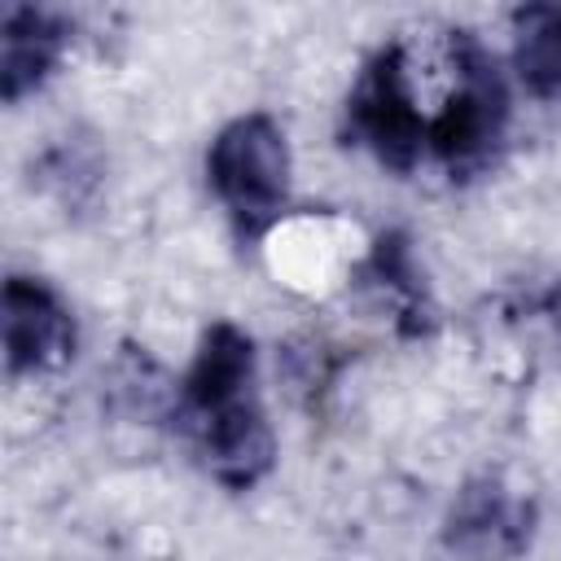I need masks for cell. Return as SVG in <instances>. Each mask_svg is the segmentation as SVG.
Instances as JSON below:
<instances>
[{"label":"cell","instance_id":"cell-1","mask_svg":"<svg viewBox=\"0 0 561 561\" xmlns=\"http://www.w3.org/2000/svg\"><path fill=\"white\" fill-rule=\"evenodd\" d=\"M175 425L197 465L228 491L259 486L276 465V430L259 399L254 337L232 320H210L175 390Z\"/></svg>","mask_w":561,"mask_h":561},{"label":"cell","instance_id":"cell-4","mask_svg":"<svg viewBox=\"0 0 561 561\" xmlns=\"http://www.w3.org/2000/svg\"><path fill=\"white\" fill-rule=\"evenodd\" d=\"M508 118H513V96H508L500 57L469 31L451 96L430 131V162H438L451 180H465L491 167L508 136Z\"/></svg>","mask_w":561,"mask_h":561},{"label":"cell","instance_id":"cell-5","mask_svg":"<svg viewBox=\"0 0 561 561\" xmlns=\"http://www.w3.org/2000/svg\"><path fill=\"white\" fill-rule=\"evenodd\" d=\"M539 535V500L504 473H473L443 508L438 539L456 561H522Z\"/></svg>","mask_w":561,"mask_h":561},{"label":"cell","instance_id":"cell-2","mask_svg":"<svg viewBox=\"0 0 561 561\" xmlns=\"http://www.w3.org/2000/svg\"><path fill=\"white\" fill-rule=\"evenodd\" d=\"M206 184L237 241H259L272 232L294 193V153L285 127L267 110L228 118L206 145Z\"/></svg>","mask_w":561,"mask_h":561},{"label":"cell","instance_id":"cell-8","mask_svg":"<svg viewBox=\"0 0 561 561\" xmlns=\"http://www.w3.org/2000/svg\"><path fill=\"white\" fill-rule=\"evenodd\" d=\"M513 75L535 101H561V4H522L508 13Z\"/></svg>","mask_w":561,"mask_h":561},{"label":"cell","instance_id":"cell-10","mask_svg":"<svg viewBox=\"0 0 561 561\" xmlns=\"http://www.w3.org/2000/svg\"><path fill=\"white\" fill-rule=\"evenodd\" d=\"M543 316H548V329H552V337H557V346H561V280L543 294Z\"/></svg>","mask_w":561,"mask_h":561},{"label":"cell","instance_id":"cell-3","mask_svg":"<svg viewBox=\"0 0 561 561\" xmlns=\"http://www.w3.org/2000/svg\"><path fill=\"white\" fill-rule=\"evenodd\" d=\"M342 136L394 175H412L425 162V123L412 101L403 39H386L364 57L342 101Z\"/></svg>","mask_w":561,"mask_h":561},{"label":"cell","instance_id":"cell-9","mask_svg":"<svg viewBox=\"0 0 561 561\" xmlns=\"http://www.w3.org/2000/svg\"><path fill=\"white\" fill-rule=\"evenodd\" d=\"M364 276L399 307V320H403V333H425L430 320H434V307H430V294H425V276L416 267V254H412V241L403 232H381L368 263H364Z\"/></svg>","mask_w":561,"mask_h":561},{"label":"cell","instance_id":"cell-6","mask_svg":"<svg viewBox=\"0 0 561 561\" xmlns=\"http://www.w3.org/2000/svg\"><path fill=\"white\" fill-rule=\"evenodd\" d=\"M0 333H4V373L44 377L75 359L79 324L70 302L39 276L13 272L0 289Z\"/></svg>","mask_w":561,"mask_h":561},{"label":"cell","instance_id":"cell-7","mask_svg":"<svg viewBox=\"0 0 561 561\" xmlns=\"http://www.w3.org/2000/svg\"><path fill=\"white\" fill-rule=\"evenodd\" d=\"M75 22L48 4H4L0 9V96L4 105L39 92L66 61Z\"/></svg>","mask_w":561,"mask_h":561}]
</instances>
